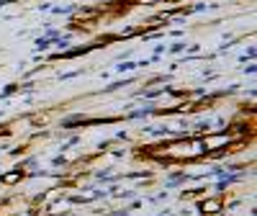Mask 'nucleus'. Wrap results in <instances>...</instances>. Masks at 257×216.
<instances>
[{"label": "nucleus", "instance_id": "obj_2", "mask_svg": "<svg viewBox=\"0 0 257 216\" xmlns=\"http://www.w3.org/2000/svg\"><path fill=\"white\" fill-rule=\"evenodd\" d=\"M18 178H21V173H8V175H3V183H16Z\"/></svg>", "mask_w": 257, "mask_h": 216}, {"label": "nucleus", "instance_id": "obj_1", "mask_svg": "<svg viewBox=\"0 0 257 216\" xmlns=\"http://www.w3.org/2000/svg\"><path fill=\"white\" fill-rule=\"evenodd\" d=\"M201 209H203V214H216V211H221V201H219V198H214V201H203Z\"/></svg>", "mask_w": 257, "mask_h": 216}]
</instances>
